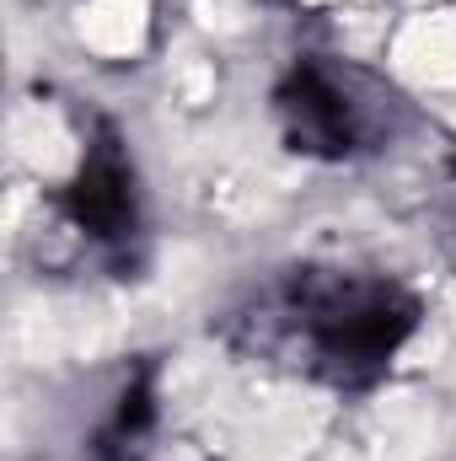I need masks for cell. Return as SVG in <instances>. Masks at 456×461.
Masks as SVG:
<instances>
[{"label": "cell", "mask_w": 456, "mask_h": 461, "mask_svg": "<svg viewBox=\"0 0 456 461\" xmlns=\"http://www.w3.org/2000/svg\"><path fill=\"white\" fill-rule=\"evenodd\" d=\"M419 328V301L381 274L290 268L258 301L263 344L301 354V370L333 386L376 381Z\"/></svg>", "instance_id": "1"}, {"label": "cell", "mask_w": 456, "mask_h": 461, "mask_svg": "<svg viewBox=\"0 0 456 461\" xmlns=\"http://www.w3.org/2000/svg\"><path fill=\"white\" fill-rule=\"evenodd\" d=\"M274 113H279L290 150L317 156V161H343V156L365 150L370 140H381L392 97L349 65L301 59V65H290V76L274 92Z\"/></svg>", "instance_id": "2"}, {"label": "cell", "mask_w": 456, "mask_h": 461, "mask_svg": "<svg viewBox=\"0 0 456 461\" xmlns=\"http://www.w3.org/2000/svg\"><path fill=\"white\" fill-rule=\"evenodd\" d=\"M65 215L81 236H92L97 247L123 252L140 236V194H134V167L123 156V140L114 129L97 134V145L87 150L76 183L65 188Z\"/></svg>", "instance_id": "3"}, {"label": "cell", "mask_w": 456, "mask_h": 461, "mask_svg": "<svg viewBox=\"0 0 456 461\" xmlns=\"http://www.w3.org/2000/svg\"><path fill=\"white\" fill-rule=\"evenodd\" d=\"M150 435H156V392H150V375L140 370L114 402L108 424L97 429V461H140Z\"/></svg>", "instance_id": "4"}]
</instances>
